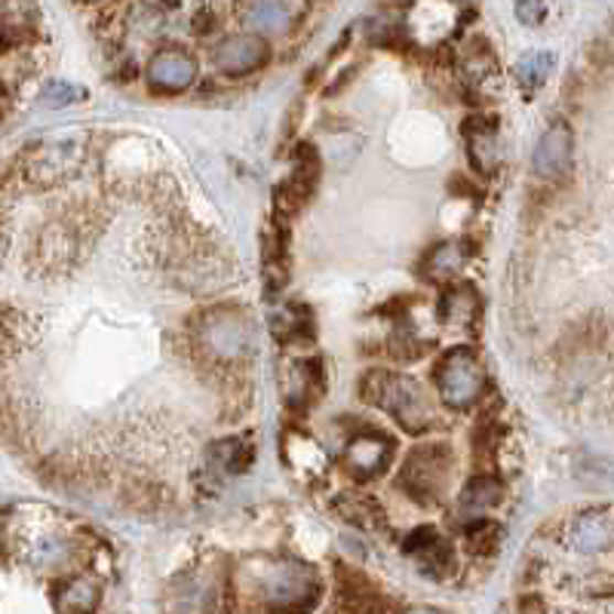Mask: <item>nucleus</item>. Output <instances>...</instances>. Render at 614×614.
I'll return each mask as SVG.
<instances>
[{
  "label": "nucleus",
  "instance_id": "15",
  "mask_svg": "<svg viewBox=\"0 0 614 614\" xmlns=\"http://www.w3.org/2000/svg\"><path fill=\"white\" fill-rule=\"evenodd\" d=\"M464 142H467V158L476 172H495L500 163V139L498 127L483 117L471 120L464 127Z\"/></svg>",
  "mask_w": 614,
  "mask_h": 614
},
{
  "label": "nucleus",
  "instance_id": "17",
  "mask_svg": "<svg viewBox=\"0 0 614 614\" xmlns=\"http://www.w3.org/2000/svg\"><path fill=\"white\" fill-rule=\"evenodd\" d=\"M320 359H301V363H289L283 369V394H287L289 406H304L320 397Z\"/></svg>",
  "mask_w": 614,
  "mask_h": 614
},
{
  "label": "nucleus",
  "instance_id": "1",
  "mask_svg": "<svg viewBox=\"0 0 614 614\" xmlns=\"http://www.w3.org/2000/svg\"><path fill=\"white\" fill-rule=\"evenodd\" d=\"M244 590L265 614H308L320 600V574L301 559H249Z\"/></svg>",
  "mask_w": 614,
  "mask_h": 614
},
{
  "label": "nucleus",
  "instance_id": "4",
  "mask_svg": "<svg viewBox=\"0 0 614 614\" xmlns=\"http://www.w3.org/2000/svg\"><path fill=\"white\" fill-rule=\"evenodd\" d=\"M433 378H437L443 402L452 406V409H467V406H473V402L486 394L488 387V375L483 369V363L473 357L471 351H464V347L449 351L440 359Z\"/></svg>",
  "mask_w": 614,
  "mask_h": 614
},
{
  "label": "nucleus",
  "instance_id": "21",
  "mask_svg": "<svg viewBox=\"0 0 614 614\" xmlns=\"http://www.w3.org/2000/svg\"><path fill=\"white\" fill-rule=\"evenodd\" d=\"M500 498V483L495 476H473L464 495H461V514L483 516Z\"/></svg>",
  "mask_w": 614,
  "mask_h": 614
},
{
  "label": "nucleus",
  "instance_id": "24",
  "mask_svg": "<svg viewBox=\"0 0 614 614\" xmlns=\"http://www.w3.org/2000/svg\"><path fill=\"white\" fill-rule=\"evenodd\" d=\"M84 99V89L72 84H50L43 89V105L46 108H62V105H72V101Z\"/></svg>",
  "mask_w": 614,
  "mask_h": 614
},
{
  "label": "nucleus",
  "instance_id": "16",
  "mask_svg": "<svg viewBox=\"0 0 614 614\" xmlns=\"http://www.w3.org/2000/svg\"><path fill=\"white\" fill-rule=\"evenodd\" d=\"M99 596V584L93 578H68L53 590V608L58 614H93Z\"/></svg>",
  "mask_w": 614,
  "mask_h": 614
},
{
  "label": "nucleus",
  "instance_id": "6",
  "mask_svg": "<svg viewBox=\"0 0 614 614\" xmlns=\"http://www.w3.org/2000/svg\"><path fill=\"white\" fill-rule=\"evenodd\" d=\"M84 158L86 148L80 139H58V142H41L29 148L19 158V166L34 185H58L77 175V170L84 166Z\"/></svg>",
  "mask_w": 614,
  "mask_h": 614
},
{
  "label": "nucleus",
  "instance_id": "23",
  "mask_svg": "<svg viewBox=\"0 0 614 614\" xmlns=\"http://www.w3.org/2000/svg\"><path fill=\"white\" fill-rule=\"evenodd\" d=\"M550 72H553V53L538 50V53H529V56L519 58V65H516V80H519V86H523L526 93H535V89L550 77Z\"/></svg>",
  "mask_w": 614,
  "mask_h": 614
},
{
  "label": "nucleus",
  "instance_id": "5",
  "mask_svg": "<svg viewBox=\"0 0 614 614\" xmlns=\"http://www.w3.org/2000/svg\"><path fill=\"white\" fill-rule=\"evenodd\" d=\"M170 614H225L228 590L225 574L213 565H201L194 572L182 574L170 590Z\"/></svg>",
  "mask_w": 614,
  "mask_h": 614
},
{
  "label": "nucleus",
  "instance_id": "11",
  "mask_svg": "<svg viewBox=\"0 0 614 614\" xmlns=\"http://www.w3.org/2000/svg\"><path fill=\"white\" fill-rule=\"evenodd\" d=\"M316 179H320V158H316L311 144H301L295 151V170H292V175L283 185L277 187V206L287 215L299 213L301 206L308 203V197H311Z\"/></svg>",
  "mask_w": 614,
  "mask_h": 614
},
{
  "label": "nucleus",
  "instance_id": "25",
  "mask_svg": "<svg viewBox=\"0 0 614 614\" xmlns=\"http://www.w3.org/2000/svg\"><path fill=\"white\" fill-rule=\"evenodd\" d=\"M543 13H547V7H543V3H526V0H523V3H516V15H519V22H523V25H538Z\"/></svg>",
  "mask_w": 614,
  "mask_h": 614
},
{
  "label": "nucleus",
  "instance_id": "20",
  "mask_svg": "<svg viewBox=\"0 0 614 614\" xmlns=\"http://www.w3.org/2000/svg\"><path fill=\"white\" fill-rule=\"evenodd\" d=\"M338 510H342L344 519H351L363 531L385 529V510L369 495H357V492L354 495H344V498H338Z\"/></svg>",
  "mask_w": 614,
  "mask_h": 614
},
{
  "label": "nucleus",
  "instance_id": "22",
  "mask_svg": "<svg viewBox=\"0 0 614 614\" xmlns=\"http://www.w3.org/2000/svg\"><path fill=\"white\" fill-rule=\"evenodd\" d=\"M467 265V249L461 244H437L424 258V273L433 280H445L449 273L461 271Z\"/></svg>",
  "mask_w": 614,
  "mask_h": 614
},
{
  "label": "nucleus",
  "instance_id": "18",
  "mask_svg": "<svg viewBox=\"0 0 614 614\" xmlns=\"http://www.w3.org/2000/svg\"><path fill=\"white\" fill-rule=\"evenodd\" d=\"M244 13L249 15L252 29L280 34L292 25L295 15L304 13V7L301 3H283V0H261V3H246Z\"/></svg>",
  "mask_w": 614,
  "mask_h": 614
},
{
  "label": "nucleus",
  "instance_id": "8",
  "mask_svg": "<svg viewBox=\"0 0 614 614\" xmlns=\"http://www.w3.org/2000/svg\"><path fill=\"white\" fill-rule=\"evenodd\" d=\"M268 58H271V46L258 34H230L213 53L215 68L230 77L258 72L261 65H268Z\"/></svg>",
  "mask_w": 614,
  "mask_h": 614
},
{
  "label": "nucleus",
  "instance_id": "14",
  "mask_svg": "<svg viewBox=\"0 0 614 614\" xmlns=\"http://www.w3.org/2000/svg\"><path fill=\"white\" fill-rule=\"evenodd\" d=\"M406 557H412L418 562V569L430 578H443L449 569H452V547L445 541L443 535L437 529H418L409 535V541H406Z\"/></svg>",
  "mask_w": 614,
  "mask_h": 614
},
{
  "label": "nucleus",
  "instance_id": "7",
  "mask_svg": "<svg viewBox=\"0 0 614 614\" xmlns=\"http://www.w3.org/2000/svg\"><path fill=\"white\" fill-rule=\"evenodd\" d=\"M449 471H452V455L445 445H421L402 464L400 483L412 498L437 500L443 498Z\"/></svg>",
  "mask_w": 614,
  "mask_h": 614
},
{
  "label": "nucleus",
  "instance_id": "10",
  "mask_svg": "<svg viewBox=\"0 0 614 614\" xmlns=\"http://www.w3.org/2000/svg\"><path fill=\"white\" fill-rule=\"evenodd\" d=\"M390 455H394V443L385 433H359L344 445V467L357 480H375L378 473H385Z\"/></svg>",
  "mask_w": 614,
  "mask_h": 614
},
{
  "label": "nucleus",
  "instance_id": "26",
  "mask_svg": "<svg viewBox=\"0 0 614 614\" xmlns=\"http://www.w3.org/2000/svg\"><path fill=\"white\" fill-rule=\"evenodd\" d=\"M402 614H445V612H440V608H428V605H421V608H409V612H402Z\"/></svg>",
  "mask_w": 614,
  "mask_h": 614
},
{
  "label": "nucleus",
  "instance_id": "2",
  "mask_svg": "<svg viewBox=\"0 0 614 614\" xmlns=\"http://www.w3.org/2000/svg\"><path fill=\"white\" fill-rule=\"evenodd\" d=\"M363 400L394 414V421L409 433H424L433 424V406L421 385L400 371H371L363 378Z\"/></svg>",
  "mask_w": 614,
  "mask_h": 614
},
{
  "label": "nucleus",
  "instance_id": "19",
  "mask_svg": "<svg viewBox=\"0 0 614 614\" xmlns=\"http://www.w3.org/2000/svg\"><path fill=\"white\" fill-rule=\"evenodd\" d=\"M480 314V295L473 287H455L443 292L440 299V316L449 326H467Z\"/></svg>",
  "mask_w": 614,
  "mask_h": 614
},
{
  "label": "nucleus",
  "instance_id": "9",
  "mask_svg": "<svg viewBox=\"0 0 614 614\" xmlns=\"http://www.w3.org/2000/svg\"><path fill=\"white\" fill-rule=\"evenodd\" d=\"M197 80V58L179 46H163L148 62V84L158 93H182Z\"/></svg>",
  "mask_w": 614,
  "mask_h": 614
},
{
  "label": "nucleus",
  "instance_id": "12",
  "mask_svg": "<svg viewBox=\"0 0 614 614\" xmlns=\"http://www.w3.org/2000/svg\"><path fill=\"white\" fill-rule=\"evenodd\" d=\"M565 543L578 553H602L614 547V510H584L565 529Z\"/></svg>",
  "mask_w": 614,
  "mask_h": 614
},
{
  "label": "nucleus",
  "instance_id": "13",
  "mask_svg": "<svg viewBox=\"0 0 614 614\" xmlns=\"http://www.w3.org/2000/svg\"><path fill=\"white\" fill-rule=\"evenodd\" d=\"M569 166H572V129L565 123H553L535 144L531 170L541 179H557Z\"/></svg>",
  "mask_w": 614,
  "mask_h": 614
},
{
  "label": "nucleus",
  "instance_id": "3",
  "mask_svg": "<svg viewBox=\"0 0 614 614\" xmlns=\"http://www.w3.org/2000/svg\"><path fill=\"white\" fill-rule=\"evenodd\" d=\"M197 338L209 351V357L218 363H240L252 354L256 344V332L246 314L234 311V308H222L213 311L201 320L197 326Z\"/></svg>",
  "mask_w": 614,
  "mask_h": 614
}]
</instances>
